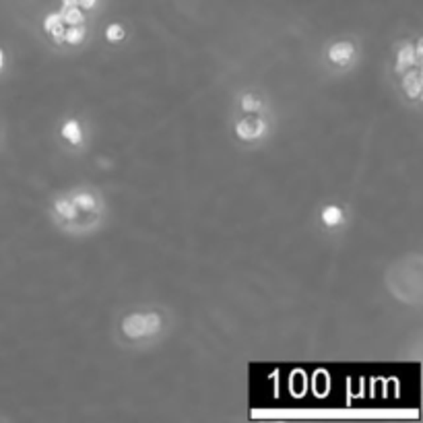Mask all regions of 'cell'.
I'll use <instances>...</instances> for the list:
<instances>
[{
  "label": "cell",
  "mask_w": 423,
  "mask_h": 423,
  "mask_svg": "<svg viewBox=\"0 0 423 423\" xmlns=\"http://www.w3.org/2000/svg\"><path fill=\"white\" fill-rule=\"evenodd\" d=\"M161 320L155 314H133L124 320V333L130 337H145L155 330H159Z\"/></svg>",
  "instance_id": "cell-1"
},
{
  "label": "cell",
  "mask_w": 423,
  "mask_h": 423,
  "mask_svg": "<svg viewBox=\"0 0 423 423\" xmlns=\"http://www.w3.org/2000/svg\"><path fill=\"white\" fill-rule=\"evenodd\" d=\"M351 54L353 48L351 43H347V41L335 43V46L330 48V60L337 62V65H347V62L351 60Z\"/></svg>",
  "instance_id": "cell-2"
},
{
  "label": "cell",
  "mask_w": 423,
  "mask_h": 423,
  "mask_svg": "<svg viewBox=\"0 0 423 423\" xmlns=\"http://www.w3.org/2000/svg\"><path fill=\"white\" fill-rule=\"evenodd\" d=\"M264 133V122H256L254 124V128H252V124L250 122H240L238 124V135L242 137V139H254V137H258V135H262Z\"/></svg>",
  "instance_id": "cell-3"
},
{
  "label": "cell",
  "mask_w": 423,
  "mask_h": 423,
  "mask_svg": "<svg viewBox=\"0 0 423 423\" xmlns=\"http://www.w3.org/2000/svg\"><path fill=\"white\" fill-rule=\"evenodd\" d=\"M46 29L50 32V34H54V37L60 41L65 34H62V17L60 15H50L48 19H46Z\"/></svg>",
  "instance_id": "cell-4"
},
{
  "label": "cell",
  "mask_w": 423,
  "mask_h": 423,
  "mask_svg": "<svg viewBox=\"0 0 423 423\" xmlns=\"http://www.w3.org/2000/svg\"><path fill=\"white\" fill-rule=\"evenodd\" d=\"M403 85H405V89H407V93H409L411 98H417L419 91H422V79H419V74H415V72L407 74Z\"/></svg>",
  "instance_id": "cell-5"
},
{
  "label": "cell",
  "mask_w": 423,
  "mask_h": 423,
  "mask_svg": "<svg viewBox=\"0 0 423 423\" xmlns=\"http://www.w3.org/2000/svg\"><path fill=\"white\" fill-rule=\"evenodd\" d=\"M322 219H324L326 225H337V223L343 221V213H341L339 207H328V209H324V213H322Z\"/></svg>",
  "instance_id": "cell-6"
},
{
  "label": "cell",
  "mask_w": 423,
  "mask_h": 423,
  "mask_svg": "<svg viewBox=\"0 0 423 423\" xmlns=\"http://www.w3.org/2000/svg\"><path fill=\"white\" fill-rule=\"evenodd\" d=\"M62 137L72 142H81V128H79V124H76L74 120H71V122L65 124V128H62Z\"/></svg>",
  "instance_id": "cell-7"
},
{
  "label": "cell",
  "mask_w": 423,
  "mask_h": 423,
  "mask_svg": "<svg viewBox=\"0 0 423 423\" xmlns=\"http://www.w3.org/2000/svg\"><path fill=\"white\" fill-rule=\"evenodd\" d=\"M415 62H417V58H415L413 50L407 46V48H403V50L398 52V65H396V69H398V71H403V69H405V65H415Z\"/></svg>",
  "instance_id": "cell-8"
},
{
  "label": "cell",
  "mask_w": 423,
  "mask_h": 423,
  "mask_svg": "<svg viewBox=\"0 0 423 423\" xmlns=\"http://www.w3.org/2000/svg\"><path fill=\"white\" fill-rule=\"evenodd\" d=\"M65 21H69L71 25H79L83 21V13L76 6H65Z\"/></svg>",
  "instance_id": "cell-9"
},
{
  "label": "cell",
  "mask_w": 423,
  "mask_h": 423,
  "mask_svg": "<svg viewBox=\"0 0 423 423\" xmlns=\"http://www.w3.org/2000/svg\"><path fill=\"white\" fill-rule=\"evenodd\" d=\"M83 37H85V27H76V25H74L71 32L65 36V39H67L69 43H81Z\"/></svg>",
  "instance_id": "cell-10"
},
{
  "label": "cell",
  "mask_w": 423,
  "mask_h": 423,
  "mask_svg": "<svg viewBox=\"0 0 423 423\" xmlns=\"http://www.w3.org/2000/svg\"><path fill=\"white\" fill-rule=\"evenodd\" d=\"M106 37L109 41H116V39H122L124 37V29L120 25H109L106 32Z\"/></svg>",
  "instance_id": "cell-11"
},
{
  "label": "cell",
  "mask_w": 423,
  "mask_h": 423,
  "mask_svg": "<svg viewBox=\"0 0 423 423\" xmlns=\"http://www.w3.org/2000/svg\"><path fill=\"white\" fill-rule=\"evenodd\" d=\"M56 209L62 213L65 217H69V219H72V217H74V213H76V211H74V205H71V203H67V201L58 203V205H56Z\"/></svg>",
  "instance_id": "cell-12"
},
{
  "label": "cell",
  "mask_w": 423,
  "mask_h": 423,
  "mask_svg": "<svg viewBox=\"0 0 423 423\" xmlns=\"http://www.w3.org/2000/svg\"><path fill=\"white\" fill-rule=\"evenodd\" d=\"M76 205H79V207H83V209H93V207H95V201H93V196L81 194V196L76 199Z\"/></svg>",
  "instance_id": "cell-13"
},
{
  "label": "cell",
  "mask_w": 423,
  "mask_h": 423,
  "mask_svg": "<svg viewBox=\"0 0 423 423\" xmlns=\"http://www.w3.org/2000/svg\"><path fill=\"white\" fill-rule=\"evenodd\" d=\"M244 109H248V112H254V109H258L260 107V102H254L252 98H244Z\"/></svg>",
  "instance_id": "cell-14"
},
{
  "label": "cell",
  "mask_w": 423,
  "mask_h": 423,
  "mask_svg": "<svg viewBox=\"0 0 423 423\" xmlns=\"http://www.w3.org/2000/svg\"><path fill=\"white\" fill-rule=\"evenodd\" d=\"M79 2H81V4H83L85 8H91V6L95 4V0H79Z\"/></svg>",
  "instance_id": "cell-15"
},
{
  "label": "cell",
  "mask_w": 423,
  "mask_h": 423,
  "mask_svg": "<svg viewBox=\"0 0 423 423\" xmlns=\"http://www.w3.org/2000/svg\"><path fill=\"white\" fill-rule=\"evenodd\" d=\"M62 2H65V6H76L79 0H62Z\"/></svg>",
  "instance_id": "cell-16"
},
{
  "label": "cell",
  "mask_w": 423,
  "mask_h": 423,
  "mask_svg": "<svg viewBox=\"0 0 423 423\" xmlns=\"http://www.w3.org/2000/svg\"><path fill=\"white\" fill-rule=\"evenodd\" d=\"M2 65H4V54H2V50H0V69H2Z\"/></svg>",
  "instance_id": "cell-17"
}]
</instances>
